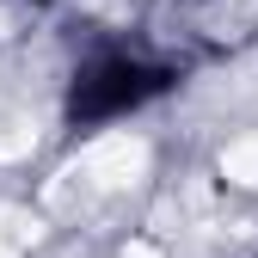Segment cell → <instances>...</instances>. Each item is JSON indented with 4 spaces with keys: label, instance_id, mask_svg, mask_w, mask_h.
Masks as SVG:
<instances>
[{
    "label": "cell",
    "instance_id": "1",
    "mask_svg": "<svg viewBox=\"0 0 258 258\" xmlns=\"http://www.w3.org/2000/svg\"><path fill=\"white\" fill-rule=\"evenodd\" d=\"M172 86V68H154V61H136V55H99L86 61L68 86V123L74 129H92V123H111V117H129L136 105L160 99Z\"/></svg>",
    "mask_w": 258,
    "mask_h": 258
}]
</instances>
